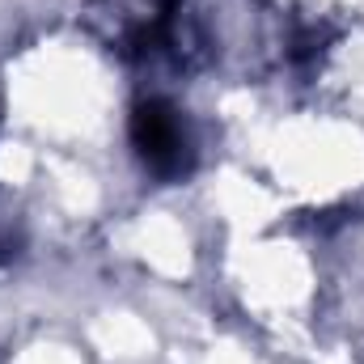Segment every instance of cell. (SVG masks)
Instances as JSON below:
<instances>
[{"mask_svg":"<svg viewBox=\"0 0 364 364\" xmlns=\"http://www.w3.org/2000/svg\"><path fill=\"white\" fill-rule=\"evenodd\" d=\"M296 220H331L364 203V127L314 102L284 97L233 153Z\"/></svg>","mask_w":364,"mask_h":364,"instance_id":"2","label":"cell"},{"mask_svg":"<svg viewBox=\"0 0 364 364\" xmlns=\"http://www.w3.org/2000/svg\"><path fill=\"white\" fill-rule=\"evenodd\" d=\"M301 97H314L364 127V21L331 30L314 47L301 73Z\"/></svg>","mask_w":364,"mask_h":364,"instance_id":"3","label":"cell"},{"mask_svg":"<svg viewBox=\"0 0 364 364\" xmlns=\"http://www.w3.org/2000/svg\"><path fill=\"white\" fill-rule=\"evenodd\" d=\"M132 64L73 21H51L0 51V127L51 153L127 157Z\"/></svg>","mask_w":364,"mask_h":364,"instance_id":"1","label":"cell"}]
</instances>
